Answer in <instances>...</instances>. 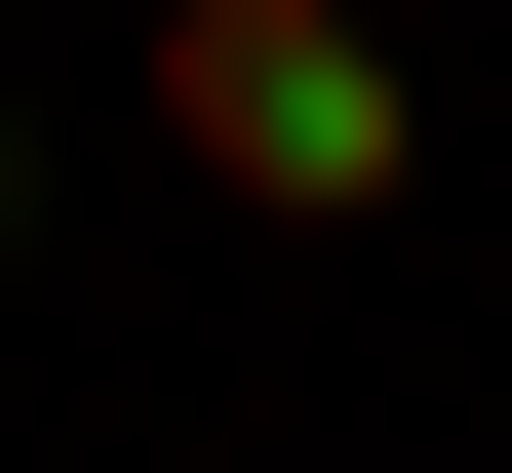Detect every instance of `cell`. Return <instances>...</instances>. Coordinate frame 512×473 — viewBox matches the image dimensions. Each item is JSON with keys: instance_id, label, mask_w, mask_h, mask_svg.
Segmentation results:
<instances>
[{"instance_id": "6da1fadb", "label": "cell", "mask_w": 512, "mask_h": 473, "mask_svg": "<svg viewBox=\"0 0 512 473\" xmlns=\"http://www.w3.org/2000/svg\"><path fill=\"white\" fill-rule=\"evenodd\" d=\"M158 158L237 237H394V198H434V79H394L355 0H158Z\"/></svg>"}, {"instance_id": "7a4b0ae2", "label": "cell", "mask_w": 512, "mask_h": 473, "mask_svg": "<svg viewBox=\"0 0 512 473\" xmlns=\"http://www.w3.org/2000/svg\"><path fill=\"white\" fill-rule=\"evenodd\" d=\"M0 237H40V119H0Z\"/></svg>"}]
</instances>
